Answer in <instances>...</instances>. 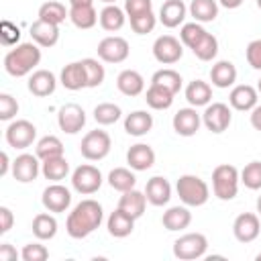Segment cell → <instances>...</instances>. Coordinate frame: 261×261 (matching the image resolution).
<instances>
[{
	"mask_svg": "<svg viewBox=\"0 0 261 261\" xmlns=\"http://www.w3.org/2000/svg\"><path fill=\"white\" fill-rule=\"evenodd\" d=\"M126 163L135 171H147L155 165V151L147 143H137L126 151Z\"/></svg>",
	"mask_w": 261,
	"mask_h": 261,
	"instance_id": "obj_19",
	"label": "cell"
},
{
	"mask_svg": "<svg viewBox=\"0 0 261 261\" xmlns=\"http://www.w3.org/2000/svg\"><path fill=\"white\" fill-rule=\"evenodd\" d=\"M171 124H173V130H175L179 137H194V135L200 130L202 114H198L194 106L179 108V110L173 114Z\"/></svg>",
	"mask_w": 261,
	"mask_h": 261,
	"instance_id": "obj_16",
	"label": "cell"
},
{
	"mask_svg": "<svg viewBox=\"0 0 261 261\" xmlns=\"http://www.w3.org/2000/svg\"><path fill=\"white\" fill-rule=\"evenodd\" d=\"M118 208L124 210L126 214H130L135 220L141 218L145 214V208H147V196H145V192H139L137 188H133L128 192H122V196L118 200Z\"/></svg>",
	"mask_w": 261,
	"mask_h": 261,
	"instance_id": "obj_27",
	"label": "cell"
},
{
	"mask_svg": "<svg viewBox=\"0 0 261 261\" xmlns=\"http://www.w3.org/2000/svg\"><path fill=\"white\" fill-rule=\"evenodd\" d=\"M175 192L179 196V200L186 204V206H204L210 198V188L208 184L198 177V175H192V173H186V175H179L177 184H175Z\"/></svg>",
	"mask_w": 261,
	"mask_h": 261,
	"instance_id": "obj_4",
	"label": "cell"
},
{
	"mask_svg": "<svg viewBox=\"0 0 261 261\" xmlns=\"http://www.w3.org/2000/svg\"><path fill=\"white\" fill-rule=\"evenodd\" d=\"M0 159H2V163H0V175L4 177V175H8V171L12 169V163H10L8 153H6V151H2V153H0Z\"/></svg>",
	"mask_w": 261,
	"mask_h": 261,
	"instance_id": "obj_55",
	"label": "cell"
},
{
	"mask_svg": "<svg viewBox=\"0 0 261 261\" xmlns=\"http://www.w3.org/2000/svg\"><path fill=\"white\" fill-rule=\"evenodd\" d=\"M41 202L49 212H67V208L71 206V192L59 181H53L43 190Z\"/></svg>",
	"mask_w": 261,
	"mask_h": 261,
	"instance_id": "obj_13",
	"label": "cell"
},
{
	"mask_svg": "<svg viewBox=\"0 0 261 261\" xmlns=\"http://www.w3.org/2000/svg\"><path fill=\"white\" fill-rule=\"evenodd\" d=\"M181 75L175 71V69H171V67H165V69H159V71H155L153 73V77H151V84H155V86H161V88H165V90H169L171 94H177L179 90H181Z\"/></svg>",
	"mask_w": 261,
	"mask_h": 261,
	"instance_id": "obj_39",
	"label": "cell"
},
{
	"mask_svg": "<svg viewBox=\"0 0 261 261\" xmlns=\"http://www.w3.org/2000/svg\"><path fill=\"white\" fill-rule=\"evenodd\" d=\"M130 20V29L137 33V35H147V33H151L153 29H155V24H157V16L153 14V10L151 12H145V14H139V16H133V18H128Z\"/></svg>",
	"mask_w": 261,
	"mask_h": 261,
	"instance_id": "obj_46",
	"label": "cell"
},
{
	"mask_svg": "<svg viewBox=\"0 0 261 261\" xmlns=\"http://www.w3.org/2000/svg\"><path fill=\"white\" fill-rule=\"evenodd\" d=\"M82 65H84V71H86L88 88H98V86H102V82H104V77H106L104 65H102L98 59H94V57L82 59Z\"/></svg>",
	"mask_w": 261,
	"mask_h": 261,
	"instance_id": "obj_43",
	"label": "cell"
},
{
	"mask_svg": "<svg viewBox=\"0 0 261 261\" xmlns=\"http://www.w3.org/2000/svg\"><path fill=\"white\" fill-rule=\"evenodd\" d=\"M100 14L96 12L94 4L92 6H69V20L73 22V27L88 31L98 22Z\"/></svg>",
	"mask_w": 261,
	"mask_h": 261,
	"instance_id": "obj_35",
	"label": "cell"
},
{
	"mask_svg": "<svg viewBox=\"0 0 261 261\" xmlns=\"http://www.w3.org/2000/svg\"><path fill=\"white\" fill-rule=\"evenodd\" d=\"M33 234L39 239V241H49L57 234V220L55 216L47 210V212H41L33 218Z\"/></svg>",
	"mask_w": 261,
	"mask_h": 261,
	"instance_id": "obj_33",
	"label": "cell"
},
{
	"mask_svg": "<svg viewBox=\"0 0 261 261\" xmlns=\"http://www.w3.org/2000/svg\"><path fill=\"white\" fill-rule=\"evenodd\" d=\"M184 55V43L173 35H161L153 43V57L163 65H173Z\"/></svg>",
	"mask_w": 261,
	"mask_h": 261,
	"instance_id": "obj_11",
	"label": "cell"
},
{
	"mask_svg": "<svg viewBox=\"0 0 261 261\" xmlns=\"http://www.w3.org/2000/svg\"><path fill=\"white\" fill-rule=\"evenodd\" d=\"M153 128V116L147 110H135L124 116V130L130 137H143Z\"/></svg>",
	"mask_w": 261,
	"mask_h": 261,
	"instance_id": "obj_29",
	"label": "cell"
},
{
	"mask_svg": "<svg viewBox=\"0 0 261 261\" xmlns=\"http://www.w3.org/2000/svg\"><path fill=\"white\" fill-rule=\"evenodd\" d=\"M116 88L120 94L133 98L145 92V77L137 69H122L116 75Z\"/></svg>",
	"mask_w": 261,
	"mask_h": 261,
	"instance_id": "obj_24",
	"label": "cell"
},
{
	"mask_svg": "<svg viewBox=\"0 0 261 261\" xmlns=\"http://www.w3.org/2000/svg\"><path fill=\"white\" fill-rule=\"evenodd\" d=\"M29 33H31V39L39 47H45V49L57 45V41H59V24H53V22H47V20H41V18H37L31 24Z\"/></svg>",
	"mask_w": 261,
	"mask_h": 261,
	"instance_id": "obj_20",
	"label": "cell"
},
{
	"mask_svg": "<svg viewBox=\"0 0 261 261\" xmlns=\"http://www.w3.org/2000/svg\"><path fill=\"white\" fill-rule=\"evenodd\" d=\"M6 143L14 149H27L33 145V141L37 139V126L27 120V118H18V120H12L8 126H6Z\"/></svg>",
	"mask_w": 261,
	"mask_h": 261,
	"instance_id": "obj_10",
	"label": "cell"
},
{
	"mask_svg": "<svg viewBox=\"0 0 261 261\" xmlns=\"http://www.w3.org/2000/svg\"><path fill=\"white\" fill-rule=\"evenodd\" d=\"M41 159L31 153H22L12 161V177L20 184H31L41 173Z\"/></svg>",
	"mask_w": 261,
	"mask_h": 261,
	"instance_id": "obj_15",
	"label": "cell"
},
{
	"mask_svg": "<svg viewBox=\"0 0 261 261\" xmlns=\"http://www.w3.org/2000/svg\"><path fill=\"white\" fill-rule=\"evenodd\" d=\"M100 2H104V4H116V0H100Z\"/></svg>",
	"mask_w": 261,
	"mask_h": 261,
	"instance_id": "obj_59",
	"label": "cell"
},
{
	"mask_svg": "<svg viewBox=\"0 0 261 261\" xmlns=\"http://www.w3.org/2000/svg\"><path fill=\"white\" fill-rule=\"evenodd\" d=\"M41 63V47L33 43H18L4 55V69L12 77H24Z\"/></svg>",
	"mask_w": 261,
	"mask_h": 261,
	"instance_id": "obj_2",
	"label": "cell"
},
{
	"mask_svg": "<svg viewBox=\"0 0 261 261\" xmlns=\"http://www.w3.org/2000/svg\"><path fill=\"white\" fill-rule=\"evenodd\" d=\"M16 114H18V102H16V98L10 96V94H6V92H2L0 94V120L8 122Z\"/></svg>",
	"mask_w": 261,
	"mask_h": 261,
	"instance_id": "obj_47",
	"label": "cell"
},
{
	"mask_svg": "<svg viewBox=\"0 0 261 261\" xmlns=\"http://www.w3.org/2000/svg\"><path fill=\"white\" fill-rule=\"evenodd\" d=\"M122 116V110L118 104L114 102H102L94 108V120L102 126H108V124H114L116 120H120Z\"/></svg>",
	"mask_w": 261,
	"mask_h": 261,
	"instance_id": "obj_42",
	"label": "cell"
},
{
	"mask_svg": "<svg viewBox=\"0 0 261 261\" xmlns=\"http://www.w3.org/2000/svg\"><path fill=\"white\" fill-rule=\"evenodd\" d=\"M243 2H245V0H218V4H220V6H224V8H228V10L239 8Z\"/></svg>",
	"mask_w": 261,
	"mask_h": 261,
	"instance_id": "obj_56",
	"label": "cell"
},
{
	"mask_svg": "<svg viewBox=\"0 0 261 261\" xmlns=\"http://www.w3.org/2000/svg\"><path fill=\"white\" fill-rule=\"evenodd\" d=\"M245 57H247V63L253 67V69H259L261 71V39H255L247 45L245 49Z\"/></svg>",
	"mask_w": 261,
	"mask_h": 261,
	"instance_id": "obj_51",
	"label": "cell"
},
{
	"mask_svg": "<svg viewBox=\"0 0 261 261\" xmlns=\"http://www.w3.org/2000/svg\"><path fill=\"white\" fill-rule=\"evenodd\" d=\"M57 124L67 135H77L86 124V112L80 104L69 102L57 110Z\"/></svg>",
	"mask_w": 261,
	"mask_h": 261,
	"instance_id": "obj_12",
	"label": "cell"
},
{
	"mask_svg": "<svg viewBox=\"0 0 261 261\" xmlns=\"http://www.w3.org/2000/svg\"><path fill=\"white\" fill-rule=\"evenodd\" d=\"M16 257H18V253L10 243H2L0 245V261H14Z\"/></svg>",
	"mask_w": 261,
	"mask_h": 261,
	"instance_id": "obj_53",
	"label": "cell"
},
{
	"mask_svg": "<svg viewBox=\"0 0 261 261\" xmlns=\"http://www.w3.org/2000/svg\"><path fill=\"white\" fill-rule=\"evenodd\" d=\"M96 51H98V59H102L104 63H122L130 53V45L124 37L108 35L98 43Z\"/></svg>",
	"mask_w": 261,
	"mask_h": 261,
	"instance_id": "obj_8",
	"label": "cell"
},
{
	"mask_svg": "<svg viewBox=\"0 0 261 261\" xmlns=\"http://www.w3.org/2000/svg\"><path fill=\"white\" fill-rule=\"evenodd\" d=\"M257 214H259V216H261V196H259V198H257Z\"/></svg>",
	"mask_w": 261,
	"mask_h": 261,
	"instance_id": "obj_58",
	"label": "cell"
},
{
	"mask_svg": "<svg viewBox=\"0 0 261 261\" xmlns=\"http://www.w3.org/2000/svg\"><path fill=\"white\" fill-rule=\"evenodd\" d=\"M241 184L247 190H261V161H251L243 167Z\"/></svg>",
	"mask_w": 261,
	"mask_h": 261,
	"instance_id": "obj_45",
	"label": "cell"
},
{
	"mask_svg": "<svg viewBox=\"0 0 261 261\" xmlns=\"http://www.w3.org/2000/svg\"><path fill=\"white\" fill-rule=\"evenodd\" d=\"M108 186L116 192H128L137 186V175H135V169H128V167H114L110 173H108Z\"/></svg>",
	"mask_w": 261,
	"mask_h": 261,
	"instance_id": "obj_32",
	"label": "cell"
},
{
	"mask_svg": "<svg viewBox=\"0 0 261 261\" xmlns=\"http://www.w3.org/2000/svg\"><path fill=\"white\" fill-rule=\"evenodd\" d=\"M230 122H232V112L224 102H212L202 112V124L214 135L224 133L230 126Z\"/></svg>",
	"mask_w": 261,
	"mask_h": 261,
	"instance_id": "obj_9",
	"label": "cell"
},
{
	"mask_svg": "<svg viewBox=\"0 0 261 261\" xmlns=\"http://www.w3.org/2000/svg\"><path fill=\"white\" fill-rule=\"evenodd\" d=\"M161 222H163V226H165L167 230H171V232L184 230V228H188L190 222H192V212L188 210L186 204H184V206H171V208H167V210L163 212Z\"/></svg>",
	"mask_w": 261,
	"mask_h": 261,
	"instance_id": "obj_30",
	"label": "cell"
},
{
	"mask_svg": "<svg viewBox=\"0 0 261 261\" xmlns=\"http://www.w3.org/2000/svg\"><path fill=\"white\" fill-rule=\"evenodd\" d=\"M59 82H61V86H63L65 90H71V92H77V90H82V88H88L86 71H84L82 61H71V63H67V65L61 69Z\"/></svg>",
	"mask_w": 261,
	"mask_h": 261,
	"instance_id": "obj_26",
	"label": "cell"
},
{
	"mask_svg": "<svg viewBox=\"0 0 261 261\" xmlns=\"http://www.w3.org/2000/svg\"><path fill=\"white\" fill-rule=\"evenodd\" d=\"M104 220V210L100 202L86 198L73 206V210L67 214L65 230L71 239H86L90 237Z\"/></svg>",
	"mask_w": 261,
	"mask_h": 261,
	"instance_id": "obj_1",
	"label": "cell"
},
{
	"mask_svg": "<svg viewBox=\"0 0 261 261\" xmlns=\"http://www.w3.org/2000/svg\"><path fill=\"white\" fill-rule=\"evenodd\" d=\"M257 102H259V92H257V88H253L249 84H239L228 94L230 108H234L239 112H251L257 106Z\"/></svg>",
	"mask_w": 261,
	"mask_h": 261,
	"instance_id": "obj_17",
	"label": "cell"
},
{
	"mask_svg": "<svg viewBox=\"0 0 261 261\" xmlns=\"http://www.w3.org/2000/svg\"><path fill=\"white\" fill-rule=\"evenodd\" d=\"M186 14H188V6L184 4V0H165L159 8V22L167 29H175L184 24Z\"/></svg>",
	"mask_w": 261,
	"mask_h": 261,
	"instance_id": "obj_21",
	"label": "cell"
},
{
	"mask_svg": "<svg viewBox=\"0 0 261 261\" xmlns=\"http://www.w3.org/2000/svg\"><path fill=\"white\" fill-rule=\"evenodd\" d=\"M186 100L190 106L200 108V106H208L212 102V86L204 80H194L186 86Z\"/></svg>",
	"mask_w": 261,
	"mask_h": 261,
	"instance_id": "obj_28",
	"label": "cell"
},
{
	"mask_svg": "<svg viewBox=\"0 0 261 261\" xmlns=\"http://www.w3.org/2000/svg\"><path fill=\"white\" fill-rule=\"evenodd\" d=\"M106 228H108V234L114 237V239H124L133 232L135 228V218L130 214H126L124 210L116 208L114 212H110L108 220H106Z\"/></svg>",
	"mask_w": 261,
	"mask_h": 261,
	"instance_id": "obj_25",
	"label": "cell"
},
{
	"mask_svg": "<svg viewBox=\"0 0 261 261\" xmlns=\"http://www.w3.org/2000/svg\"><path fill=\"white\" fill-rule=\"evenodd\" d=\"M94 0H69V6H92Z\"/></svg>",
	"mask_w": 261,
	"mask_h": 261,
	"instance_id": "obj_57",
	"label": "cell"
},
{
	"mask_svg": "<svg viewBox=\"0 0 261 261\" xmlns=\"http://www.w3.org/2000/svg\"><path fill=\"white\" fill-rule=\"evenodd\" d=\"M41 173L45 175V179L49 181H61L67 177L69 173V163L67 159L61 155V157H51V159H45L41 163Z\"/></svg>",
	"mask_w": 261,
	"mask_h": 261,
	"instance_id": "obj_38",
	"label": "cell"
},
{
	"mask_svg": "<svg viewBox=\"0 0 261 261\" xmlns=\"http://www.w3.org/2000/svg\"><path fill=\"white\" fill-rule=\"evenodd\" d=\"M0 39H2V45H6V47L18 45L20 29L16 24H12L10 20H2V24H0Z\"/></svg>",
	"mask_w": 261,
	"mask_h": 261,
	"instance_id": "obj_49",
	"label": "cell"
},
{
	"mask_svg": "<svg viewBox=\"0 0 261 261\" xmlns=\"http://www.w3.org/2000/svg\"><path fill=\"white\" fill-rule=\"evenodd\" d=\"M20 257H22V261H45L49 257V249L41 243H29L22 247Z\"/></svg>",
	"mask_w": 261,
	"mask_h": 261,
	"instance_id": "obj_48",
	"label": "cell"
},
{
	"mask_svg": "<svg viewBox=\"0 0 261 261\" xmlns=\"http://www.w3.org/2000/svg\"><path fill=\"white\" fill-rule=\"evenodd\" d=\"M255 259H257V261H261V253H259V255H257V257H255Z\"/></svg>",
	"mask_w": 261,
	"mask_h": 261,
	"instance_id": "obj_61",
	"label": "cell"
},
{
	"mask_svg": "<svg viewBox=\"0 0 261 261\" xmlns=\"http://www.w3.org/2000/svg\"><path fill=\"white\" fill-rule=\"evenodd\" d=\"M27 88L33 96L37 98H47L55 92L57 88V77L49 71V69H35L31 75H29V82H27Z\"/></svg>",
	"mask_w": 261,
	"mask_h": 261,
	"instance_id": "obj_18",
	"label": "cell"
},
{
	"mask_svg": "<svg viewBox=\"0 0 261 261\" xmlns=\"http://www.w3.org/2000/svg\"><path fill=\"white\" fill-rule=\"evenodd\" d=\"M110 149H112V139L102 128H96V130L86 133L84 139H82V143H80V153L88 161H100V159H104L110 153Z\"/></svg>",
	"mask_w": 261,
	"mask_h": 261,
	"instance_id": "obj_5",
	"label": "cell"
},
{
	"mask_svg": "<svg viewBox=\"0 0 261 261\" xmlns=\"http://www.w3.org/2000/svg\"><path fill=\"white\" fill-rule=\"evenodd\" d=\"M153 10V0H124V12L128 18L151 12Z\"/></svg>",
	"mask_w": 261,
	"mask_h": 261,
	"instance_id": "obj_50",
	"label": "cell"
},
{
	"mask_svg": "<svg viewBox=\"0 0 261 261\" xmlns=\"http://www.w3.org/2000/svg\"><path fill=\"white\" fill-rule=\"evenodd\" d=\"M251 126L261 133V104H257V106L251 110Z\"/></svg>",
	"mask_w": 261,
	"mask_h": 261,
	"instance_id": "obj_54",
	"label": "cell"
},
{
	"mask_svg": "<svg viewBox=\"0 0 261 261\" xmlns=\"http://www.w3.org/2000/svg\"><path fill=\"white\" fill-rule=\"evenodd\" d=\"M188 10L196 22H212L218 16V0H192Z\"/></svg>",
	"mask_w": 261,
	"mask_h": 261,
	"instance_id": "obj_34",
	"label": "cell"
},
{
	"mask_svg": "<svg viewBox=\"0 0 261 261\" xmlns=\"http://www.w3.org/2000/svg\"><path fill=\"white\" fill-rule=\"evenodd\" d=\"M14 224V214L8 206H0V234H6Z\"/></svg>",
	"mask_w": 261,
	"mask_h": 261,
	"instance_id": "obj_52",
	"label": "cell"
},
{
	"mask_svg": "<svg viewBox=\"0 0 261 261\" xmlns=\"http://www.w3.org/2000/svg\"><path fill=\"white\" fill-rule=\"evenodd\" d=\"M104 177L96 165L82 163L71 171V188L82 196H92L100 190Z\"/></svg>",
	"mask_w": 261,
	"mask_h": 261,
	"instance_id": "obj_7",
	"label": "cell"
},
{
	"mask_svg": "<svg viewBox=\"0 0 261 261\" xmlns=\"http://www.w3.org/2000/svg\"><path fill=\"white\" fill-rule=\"evenodd\" d=\"M210 82H212V86H216L220 90H226V88L234 86V82H237V67H234V63L228 61V59L216 61L210 67Z\"/></svg>",
	"mask_w": 261,
	"mask_h": 261,
	"instance_id": "obj_23",
	"label": "cell"
},
{
	"mask_svg": "<svg viewBox=\"0 0 261 261\" xmlns=\"http://www.w3.org/2000/svg\"><path fill=\"white\" fill-rule=\"evenodd\" d=\"M241 171L230 163H220L212 171V192L218 200H232L239 194Z\"/></svg>",
	"mask_w": 261,
	"mask_h": 261,
	"instance_id": "obj_3",
	"label": "cell"
},
{
	"mask_svg": "<svg viewBox=\"0 0 261 261\" xmlns=\"http://www.w3.org/2000/svg\"><path fill=\"white\" fill-rule=\"evenodd\" d=\"M147 202L153 206H165L171 200V184L163 175H153L145 186Z\"/></svg>",
	"mask_w": 261,
	"mask_h": 261,
	"instance_id": "obj_22",
	"label": "cell"
},
{
	"mask_svg": "<svg viewBox=\"0 0 261 261\" xmlns=\"http://www.w3.org/2000/svg\"><path fill=\"white\" fill-rule=\"evenodd\" d=\"M98 22H100V27H102L104 31L116 33V31H120V29L124 27V22H126V12H124V8H120V6H116V4H106V6L100 10Z\"/></svg>",
	"mask_w": 261,
	"mask_h": 261,
	"instance_id": "obj_31",
	"label": "cell"
},
{
	"mask_svg": "<svg viewBox=\"0 0 261 261\" xmlns=\"http://www.w3.org/2000/svg\"><path fill=\"white\" fill-rule=\"evenodd\" d=\"M173 96H175V94H171L169 90L151 84V86L147 88V92H145V102H147V106L153 108V110H167V108L173 104Z\"/></svg>",
	"mask_w": 261,
	"mask_h": 261,
	"instance_id": "obj_36",
	"label": "cell"
},
{
	"mask_svg": "<svg viewBox=\"0 0 261 261\" xmlns=\"http://www.w3.org/2000/svg\"><path fill=\"white\" fill-rule=\"evenodd\" d=\"M257 6H259V8H261V0H257Z\"/></svg>",
	"mask_w": 261,
	"mask_h": 261,
	"instance_id": "obj_62",
	"label": "cell"
},
{
	"mask_svg": "<svg viewBox=\"0 0 261 261\" xmlns=\"http://www.w3.org/2000/svg\"><path fill=\"white\" fill-rule=\"evenodd\" d=\"M208 251V239L202 232H186L173 241V255L181 261H194Z\"/></svg>",
	"mask_w": 261,
	"mask_h": 261,
	"instance_id": "obj_6",
	"label": "cell"
},
{
	"mask_svg": "<svg viewBox=\"0 0 261 261\" xmlns=\"http://www.w3.org/2000/svg\"><path fill=\"white\" fill-rule=\"evenodd\" d=\"M39 18L53 22V24H61L65 18H69V10H65V6L57 0H49L45 4L39 6Z\"/></svg>",
	"mask_w": 261,
	"mask_h": 261,
	"instance_id": "obj_40",
	"label": "cell"
},
{
	"mask_svg": "<svg viewBox=\"0 0 261 261\" xmlns=\"http://www.w3.org/2000/svg\"><path fill=\"white\" fill-rule=\"evenodd\" d=\"M208 31L202 27V22H184L181 24V29H179V41L188 47V49H192L204 35H206Z\"/></svg>",
	"mask_w": 261,
	"mask_h": 261,
	"instance_id": "obj_44",
	"label": "cell"
},
{
	"mask_svg": "<svg viewBox=\"0 0 261 261\" xmlns=\"http://www.w3.org/2000/svg\"><path fill=\"white\" fill-rule=\"evenodd\" d=\"M35 155L45 161V159H51V157H61L63 155V143L59 137L55 135H45L37 141L35 145Z\"/></svg>",
	"mask_w": 261,
	"mask_h": 261,
	"instance_id": "obj_37",
	"label": "cell"
},
{
	"mask_svg": "<svg viewBox=\"0 0 261 261\" xmlns=\"http://www.w3.org/2000/svg\"><path fill=\"white\" fill-rule=\"evenodd\" d=\"M261 232V222L259 214L253 212H243L234 218L232 222V234L239 243H253Z\"/></svg>",
	"mask_w": 261,
	"mask_h": 261,
	"instance_id": "obj_14",
	"label": "cell"
},
{
	"mask_svg": "<svg viewBox=\"0 0 261 261\" xmlns=\"http://www.w3.org/2000/svg\"><path fill=\"white\" fill-rule=\"evenodd\" d=\"M192 53L200 59V61H212L218 53V39L210 33H206L194 47H192Z\"/></svg>",
	"mask_w": 261,
	"mask_h": 261,
	"instance_id": "obj_41",
	"label": "cell"
},
{
	"mask_svg": "<svg viewBox=\"0 0 261 261\" xmlns=\"http://www.w3.org/2000/svg\"><path fill=\"white\" fill-rule=\"evenodd\" d=\"M257 92L261 94V77H259V82H257Z\"/></svg>",
	"mask_w": 261,
	"mask_h": 261,
	"instance_id": "obj_60",
	"label": "cell"
}]
</instances>
